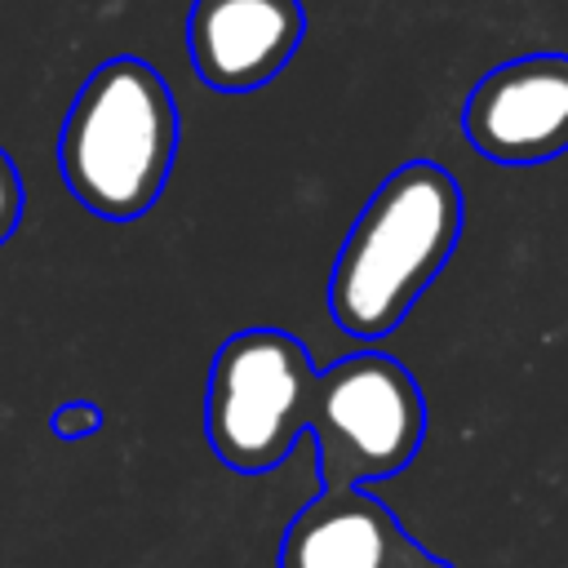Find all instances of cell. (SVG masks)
Instances as JSON below:
<instances>
[{
  "mask_svg": "<svg viewBox=\"0 0 568 568\" xmlns=\"http://www.w3.org/2000/svg\"><path fill=\"white\" fill-rule=\"evenodd\" d=\"M462 226L466 200L448 169L435 160H408L386 173L333 257V324L368 346L390 337L448 266Z\"/></svg>",
  "mask_w": 568,
  "mask_h": 568,
  "instance_id": "cell-1",
  "label": "cell"
},
{
  "mask_svg": "<svg viewBox=\"0 0 568 568\" xmlns=\"http://www.w3.org/2000/svg\"><path fill=\"white\" fill-rule=\"evenodd\" d=\"M178 102L164 75L142 58H106L75 93L62 133H58V169L71 195L106 217L133 222L142 217L178 160Z\"/></svg>",
  "mask_w": 568,
  "mask_h": 568,
  "instance_id": "cell-2",
  "label": "cell"
},
{
  "mask_svg": "<svg viewBox=\"0 0 568 568\" xmlns=\"http://www.w3.org/2000/svg\"><path fill=\"white\" fill-rule=\"evenodd\" d=\"M306 430L324 488H364L399 475L426 439V399L386 351H355L315 373Z\"/></svg>",
  "mask_w": 568,
  "mask_h": 568,
  "instance_id": "cell-3",
  "label": "cell"
},
{
  "mask_svg": "<svg viewBox=\"0 0 568 568\" xmlns=\"http://www.w3.org/2000/svg\"><path fill=\"white\" fill-rule=\"evenodd\" d=\"M315 364L311 351L271 324L231 333L204 386V439L240 475L275 470L306 430Z\"/></svg>",
  "mask_w": 568,
  "mask_h": 568,
  "instance_id": "cell-4",
  "label": "cell"
},
{
  "mask_svg": "<svg viewBox=\"0 0 568 568\" xmlns=\"http://www.w3.org/2000/svg\"><path fill=\"white\" fill-rule=\"evenodd\" d=\"M466 142L506 169L568 151V53H524L484 71L462 106Z\"/></svg>",
  "mask_w": 568,
  "mask_h": 568,
  "instance_id": "cell-5",
  "label": "cell"
},
{
  "mask_svg": "<svg viewBox=\"0 0 568 568\" xmlns=\"http://www.w3.org/2000/svg\"><path fill=\"white\" fill-rule=\"evenodd\" d=\"M280 568H453L368 488H320L284 528Z\"/></svg>",
  "mask_w": 568,
  "mask_h": 568,
  "instance_id": "cell-6",
  "label": "cell"
},
{
  "mask_svg": "<svg viewBox=\"0 0 568 568\" xmlns=\"http://www.w3.org/2000/svg\"><path fill=\"white\" fill-rule=\"evenodd\" d=\"M306 36L302 0H191L186 49L195 75L217 93L271 84Z\"/></svg>",
  "mask_w": 568,
  "mask_h": 568,
  "instance_id": "cell-7",
  "label": "cell"
},
{
  "mask_svg": "<svg viewBox=\"0 0 568 568\" xmlns=\"http://www.w3.org/2000/svg\"><path fill=\"white\" fill-rule=\"evenodd\" d=\"M49 430L58 439H89L102 430V408L93 399H67L62 408H53L49 417Z\"/></svg>",
  "mask_w": 568,
  "mask_h": 568,
  "instance_id": "cell-8",
  "label": "cell"
},
{
  "mask_svg": "<svg viewBox=\"0 0 568 568\" xmlns=\"http://www.w3.org/2000/svg\"><path fill=\"white\" fill-rule=\"evenodd\" d=\"M22 204H27L22 173H18V164L9 160V151L0 146V244L18 231V222H22Z\"/></svg>",
  "mask_w": 568,
  "mask_h": 568,
  "instance_id": "cell-9",
  "label": "cell"
}]
</instances>
